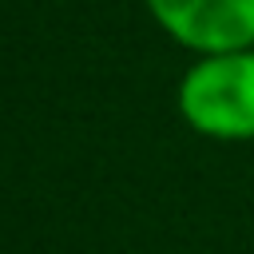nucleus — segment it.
Here are the masks:
<instances>
[{
    "label": "nucleus",
    "mask_w": 254,
    "mask_h": 254,
    "mask_svg": "<svg viewBox=\"0 0 254 254\" xmlns=\"http://www.w3.org/2000/svg\"><path fill=\"white\" fill-rule=\"evenodd\" d=\"M175 103L183 123L206 139H254V48L194 56L179 79Z\"/></svg>",
    "instance_id": "1"
},
{
    "label": "nucleus",
    "mask_w": 254,
    "mask_h": 254,
    "mask_svg": "<svg viewBox=\"0 0 254 254\" xmlns=\"http://www.w3.org/2000/svg\"><path fill=\"white\" fill-rule=\"evenodd\" d=\"M151 20L194 56L254 48V0H143Z\"/></svg>",
    "instance_id": "2"
}]
</instances>
